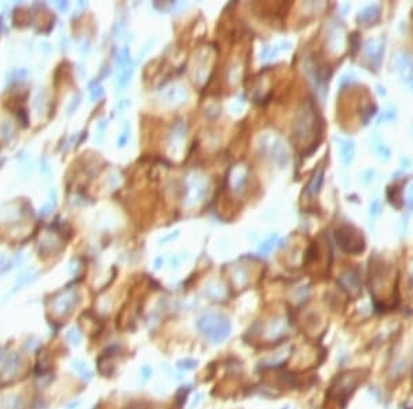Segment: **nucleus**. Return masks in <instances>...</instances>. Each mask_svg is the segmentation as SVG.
Here are the masks:
<instances>
[{
	"label": "nucleus",
	"instance_id": "obj_1",
	"mask_svg": "<svg viewBox=\"0 0 413 409\" xmlns=\"http://www.w3.org/2000/svg\"><path fill=\"white\" fill-rule=\"evenodd\" d=\"M200 332L207 338V341L211 343L219 345L223 341H226L232 331V324L228 317L216 313H207L197 322Z\"/></svg>",
	"mask_w": 413,
	"mask_h": 409
},
{
	"label": "nucleus",
	"instance_id": "obj_2",
	"mask_svg": "<svg viewBox=\"0 0 413 409\" xmlns=\"http://www.w3.org/2000/svg\"><path fill=\"white\" fill-rule=\"evenodd\" d=\"M79 295L73 291H68L62 293L61 296H58L54 300V310L57 314L59 316H66L73 309L76 303L79 302Z\"/></svg>",
	"mask_w": 413,
	"mask_h": 409
},
{
	"label": "nucleus",
	"instance_id": "obj_3",
	"mask_svg": "<svg viewBox=\"0 0 413 409\" xmlns=\"http://www.w3.org/2000/svg\"><path fill=\"white\" fill-rule=\"evenodd\" d=\"M21 364H22V358L21 355L17 353H11L8 355V358L6 359L4 365L1 368V372H0V380L1 382H8L11 380L12 378H15V375L18 373L19 368H21Z\"/></svg>",
	"mask_w": 413,
	"mask_h": 409
},
{
	"label": "nucleus",
	"instance_id": "obj_4",
	"mask_svg": "<svg viewBox=\"0 0 413 409\" xmlns=\"http://www.w3.org/2000/svg\"><path fill=\"white\" fill-rule=\"evenodd\" d=\"M336 235H338V241L340 242V245L345 248V249L347 247V242H350L347 252H358V251L362 249V240H361V237L357 233H352L350 230L343 232V230L340 229L338 230Z\"/></svg>",
	"mask_w": 413,
	"mask_h": 409
},
{
	"label": "nucleus",
	"instance_id": "obj_5",
	"mask_svg": "<svg viewBox=\"0 0 413 409\" xmlns=\"http://www.w3.org/2000/svg\"><path fill=\"white\" fill-rule=\"evenodd\" d=\"M72 368L80 375L83 380H90V379H93V371L87 366L86 362H83L80 359H74L73 362H72Z\"/></svg>",
	"mask_w": 413,
	"mask_h": 409
},
{
	"label": "nucleus",
	"instance_id": "obj_6",
	"mask_svg": "<svg viewBox=\"0 0 413 409\" xmlns=\"http://www.w3.org/2000/svg\"><path fill=\"white\" fill-rule=\"evenodd\" d=\"M3 407L6 409H22L24 408V400L19 396H8L4 398Z\"/></svg>",
	"mask_w": 413,
	"mask_h": 409
},
{
	"label": "nucleus",
	"instance_id": "obj_7",
	"mask_svg": "<svg viewBox=\"0 0 413 409\" xmlns=\"http://www.w3.org/2000/svg\"><path fill=\"white\" fill-rule=\"evenodd\" d=\"M66 338L68 341L74 345V346H79L81 343V332L77 328H70L66 334Z\"/></svg>",
	"mask_w": 413,
	"mask_h": 409
},
{
	"label": "nucleus",
	"instance_id": "obj_8",
	"mask_svg": "<svg viewBox=\"0 0 413 409\" xmlns=\"http://www.w3.org/2000/svg\"><path fill=\"white\" fill-rule=\"evenodd\" d=\"M197 366V362L193 361V359H185V361H179L178 362V368L180 369H185V371H191Z\"/></svg>",
	"mask_w": 413,
	"mask_h": 409
},
{
	"label": "nucleus",
	"instance_id": "obj_9",
	"mask_svg": "<svg viewBox=\"0 0 413 409\" xmlns=\"http://www.w3.org/2000/svg\"><path fill=\"white\" fill-rule=\"evenodd\" d=\"M3 357H4V347L0 346V362H1Z\"/></svg>",
	"mask_w": 413,
	"mask_h": 409
},
{
	"label": "nucleus",
	"instance_id": "obj_10",
	"mask_svg": "<svg viewBox=\"0 0 413 409\" xmlns=\"http://www.w3.org/2000/svg\"><path fill=\"white\" fill-rule=\"evenodd\" d=\"M127 409H141V408H134V407H130V408H127Z\"/></svg>",
	"mask_w": 413,
	"mask_h": 409
}]
</instances>
